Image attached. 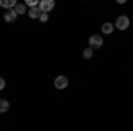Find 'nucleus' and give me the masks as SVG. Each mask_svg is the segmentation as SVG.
<instances>
[{
    "mask_svg": "<svg viewBox=\"0 0 133 131\" xmlns=\"http://www.w3.org/2000/svg\"><path fill=\"white\" fill-rule=\"evenodd\" d=\"M115 29H119V30H126L128 27H130V20H128V16H124V14H121L117 20H115Z\"/></svg>",
    "mask_w": 133,
    "mask_h": 131,
    "instance_id": "1",
    "label": "nucleus"
},
{
    "mask_svg": "<svg viewBox=\"0 0 133 131\" xmlns=\"http://www.w3.org/2000/svg\"><path fill=\"white\" fill-rule=\"evenodd\" d=\"M55 7V0H39V9L41 12H50Z\"/></svg>",
    "mask_w": 133,
    "mask_h": 131,
    "instance_id": "2",
    "label": "nucleus"
},
{
    "mask_svg": "<svg viewBox=\"0 0 133 131\" xmlns=\"http://www.w3.org/2000/svg\"><path fill=\"white\" fill-rule=\"evenodd\" d=\"M89 46L94 48V50H96V48H101V46H103V37L99 36V34L91 36V37H89Z\"/></svg>",
    "mask_w": 133,
    "mask_h": 131,
    "instance_id": "3",
    "label": "nucleus"
},
{
    "mask_svg": "<svg viewBox=\"0 0 133 131\" xmlns=\"http://www.w3.org/2000/svg\"><path fill=\"white\" fill-rule=\"evenodd\" d=\"M55 87H57L59 91L66 89V87H68V76H64V74L57 76V78H55Z\"/></svg>",
    "mask_w": 133,
    "mask_h": 131,
    "instance_id": "4",
    "label": "nucleus"
},
{
    "mask_svg": "<svg viewBox=\"0 0 133 131\" xmlns=\"http://www.w3.org/2000/svg\"><path fill=\"white\" fill-rule=\"evenodd\" d=\"M18 18V12L14 9H5V14H4V20L7 21V23H12V21Z\"/></svg>",
    "mask_w": 133,
    "mask_h": 131,
    "instance_id": "5",
    "label": "nucleus"
},
{
    "mask_svg": "<svg viewBox=\"0 0 133 131\" xmlns=\"http://www.w3.org/2000/svg\"><path fill=\"white\" fill-rule=\"evenodd\" d=\"M29 16H30L32 20H39V16H41V9H39V5L30 7V9H29Z\"/></svg>",
    "mask_w": 133,
    "mask_h": 131,
    "instance_id": "6",
    "label": "nucleus"
},
{
    "mask_svg": "<svg viewBox=\"0 0 133 131\" xmlns=\"http://www.w3.org/2000/svg\"><path fill=\"white\" fill-rule=\"evenodd\" d=\"M16 4H18L16 0H0V7H4V9H14Z\"/></svg>",
    "mask_w": 133,
    "mask_h": 131,
    "instance_id": "7",
    "label": "nucleus"
},
{
    "mask_svg": "<svg viewBox=\"0 0 133 131\" xmlns=\"http://www.w3.org/2000/svg\"><path fill=\"white\" fill-rule=\"evenodd\" d=\"M114 29H115V25H112V23H107V21L101 25V32H103V34H107V36H108V34H112Z\"/></svg>",
    "mask_w": 133,
    "mask_h": 131,
    "instance_id": "8",
    "label": "nucleus"
},
{
    "mask_svg": "<svg viewBox=\"0 0 133 131\" xmlns=\"http://www.w3.org/2000/svg\"><path fill=\"white\" fill-rule=\"evenodd\" d=\"M14 11L18 12V16L25 14V12H27V4H16V5H14Z\"/></svg>",
    "mask_w": 133,
    "mask_h": 131,
    "instance_id": "9",
    "label": "nucleus"
},
{
    "mask_svg": "<svg viewBox=\"0 0 133 131\" xmlns=\"http://www.w3.org/2000/svg\"><path fill=\"white\" fill-rule=\"evenodd\" d=\"M7 110H9V101L0 99V113H5Z\"/></svg>",
    "mask_w": 133,
    "mask_h": 131,
    "instance_id": "10",
    "label": "nucleus"
},
{
    "mask_svg": "<svg viewBox=\"0 0 133 131\" xmlns=\"http://www.w3.org/2000/svg\"><path fill=\"white\" fill-rule=\"evenodd\" d=\"M92 53H94V48L89 46V48H85V50H83V57H85V59H91Z\"/></svg>",
    "mask_w": 133,
    "mask_h": 131,
    "instance_id": "11",
    "label": "nucleus"
},
{
    "mask_svg": "<svg viewBox=\"0 0 133 131\" xmlns=\"http://www.w3.org/2000/svg\"><path fill=\"white\" fill-rule=\"evenodd\" d=\"M25 4L29 7H36V5H39V0H25Z\"/></svg>",
    "mask_w": 133,
    "mask_h": 131,
    "instance_id": "12",
    "label": "nucleus"
},
{
    "mask_svg": "<svg viewBox=\"0 0 133 131\" xmlns=\"http://www.w3.org/2000/svg\"><path fill=\"white\" fill-rule=\"evenodd\" d=\"M48 20H50V18H48V12H41V16H39V21H43V23H46Z\"/></svg>",
    "mask_w": 133,
    "mask_h": 131,
    "instance_id": "13",
    "label": "nucleus"
},
{
    "mask_svg": "<svg viewBox=\"0 0 133 131\" xmlns=\"http://www.w3.org/2000/svg\"><path fill=\"white\" fill-rule=\"evenodd\" d=\"M4 87H5V80L0 76V91H4Z\"/></svg>",
    "mask_w": 133,
    "mask_h": 131,
    "instance_id": "14",
    "label": "nucleus"
},
{
    "mask_svg": "<svg viewBox=\"0 0 133 131\" xmlns=\"http://www.w3.org/2000/svg\"><path fill=\"white\" fill-rule=\"evenodd\" d=\"M115 2H117V4H124L126 0H115Z\"/></svg>",
    "mask_w": 133,
    "mask_h": 131,
    "instance_id": "15",
    "label": "nucleus"
}]
</instances>
